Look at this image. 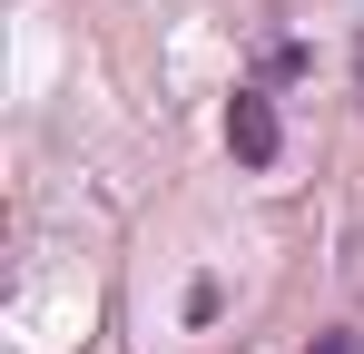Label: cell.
I'll use <instances>...</instances> for the list:
<instances>
[{"label": "cell", "mask_w": 364, "mask_h": 354, "mask_svg": "<svg viewBox=\"0 0 364 354\" xmlns=\"http://www.w3.org/2000/svg\"><path fill=\"white\" fill-rule=\"evenodd\" d=\"M315 354H364V325H325V335H315Z\"/></svg>", "instance_id": "2"}, {"label": "cell", "mask_w": 364, "mask_h": 354, "mask_svg": "<svg viewBox=\"0 0 364 354\" xmlns=\"http://www.w3.org/2000/svg\"><path fill=\"white\" fill-rule=\"evenodd\" d=\"M355 89H364V40H355Z\"/></svg>", "instance_id": "3"}, {"label": "cell", "mask_w": 364, "mask_h": 354, "mask_svg": "<svg viewBox=\"0 0 364 354\" xmlns=\"http://www.w3.org/2000/svg\"><path fill=\"white\" fill-rule=\"evenodd\" d=\"M227 148H237L246 168H276V99H266V89H237V109H227Z\"/></svg>", "instance_id": "1"}]
</instances>
